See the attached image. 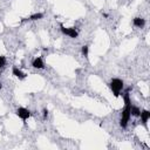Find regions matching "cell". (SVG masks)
Instances as JSON below:
<instances>
[{
  "mask_svg": "<svg viewBox=\"0 0 150 150\" xmlns=\"http://www.w3.org/2000/svg\"><path fill=\"white\" fill-rule=\"evenodd\" d=\"M6 62H7V61H6V57H5L4 55H0V68L4 67V66L6 64Z\"/></svg>",
  "mask_w": 150,
  "mask_h": 150,
  "instance_id": "obj_12",
  "label": "cell"
},
{
  "mask_svg": "<svg viewBox=\"0 0 150 150\" xmlns=\"http://www.w3.org/2000/svg\"><path fill=\"white\" fill-rule=\"evenodd\" d=\"M47 116H48V109L45 108V109H42V117H43V120H46Z\"/></svg>",
  "mask_w": 150,
  "mask_h": 150,
  "instance_id": "obj_13",
  "label": "cell"
},
{
  "mask_svg": "<svg viewBox=\"0 0 150 150\" xmlns=\"http://www.w3.org/2000/svg\"><path fill=\"white\" fill-rule=\"evenodd\" d=\"M60 27H61L62 34L69 36L70 39H76V38L79 36V32H77V29H76L75 27H64L62 23L60 25Z\"/></svg>",
  "mask_w": 150,
  "mask_h": 150,
  "instance_id": "obj_3",
  "label": "cell"
},
{
  "mask_svg": "<svg viewBox=\"0 0 150 150\" xmlns=\"http://www.w3.org/2000/svg\"><path fill=\"white\" fill-rule=\"evenodd\" d=\"M43 18V14L42 13H34L32 14L29 18H26V19H22V21H27V20H30V21H36V20H40Z\"/></svg>",
  "mask_w": 150,
  "mask_h": 150,
  "instance_id": "obj_9",
  "label": "cell"
},
{
  "mask_svg": "<svg viewBox=\"0 0 150 150\" xmlns=\"http://www.w3.org/2000/svg\"><path fill=\"white\" fill-rule=\"evenodd\" d=\"M132 25H134L135 27H137V28H142V27H144V25H145V19L139 18V16H136V18H134V20H132Z\"/></svg>",
  "mask_w": 150,
  "mask_h": 150,
  "instance_id": "obj_8",
  "label": "cell"
},
{
  "mask_svg": "<svg viewBox=\"0 0 150 150\" xmlns=\"http://www.w3.org/2000/svg\"><path fill=\"white\" fill-rule=\"evenodd\" d=\"M15 114H16V116H18L19 118H21V120L23 121V123H26V121L30 117V110L27 109V108H25V107H19V108L16 109Z\"/></svg>",
  "mask_w": 150,
  "mask_h": 150,
  "instance_id": "obj_4",
  "label": "cell"
},
{
  "mask_svg": "<svg viewBox=\"0 0 150 150\" xmlns=\"http://www.w3.org/2000/svg\"><path fill=\"white\" fill-rule=\"evenodd\" d=\"M139 117H141V120H142V123L146 127V123H148V121L150 120V111H149V110H146V109L141 110Z\"/></svg>",
  "mask_w": 150,
  "mask_h": 150,
  "instance_id": "obj_7",
  "label": "cell"
},
{
  "mask_svg": "<svg viewBox=\"0 0 150 150\" xmlns=\"http://www.w3.org/2000/svg\"><path fill=\"white\" fill-rule=\"evenodd\" d=\"M12 74H13L16 79H19V80H25V79L27 77V75H26L21 69H19L16 66H14V67L12 68Z\"/></svg>",
  "mask_w": 150,
  "mask_h": 150,
  "instance_id": "obj_5",
  "label": "cell"
},
{
  "mask_svg": "<svg viewBox=\"0 0 150 150\" xmlns=\"http://www.w3.org/2000/svg\"><path fill=\"white\" fill-rule=\"evenodd\" d=\"M1 88H2V83L0 82V89H1Z\"/></svg>",
  "mask_w": 150,
  "mask_h": 150,
  "instance_id": "obj_14",
  "label": "cell"
},
{
  "mask_svg": "<svg viewBox=\"0 0 150 150\" xmlns=\"http://www.w3.org/2000/svg\"><path fill=\"white\" fill-rule=\"evenodd\" d=\"M32 66H33V68H35V69H43V68H45V63H43L42 57H40V56L35 57V59L33 60V62H32Z\"/></svg>",
  "mask_w": 150,
  "mask_h": 150,
  "instance_id": "obj_6",
  "label": "cell"
},
{
  "mask_svg": "<svg viewBox=\"0 0 150 150\" xmlns=\"http://www.w3.org/2000/svg\"><path fill=\"white\" fill-rule=\"evenodd\" d=\"M0 73H1V68H0Z\"/></svg>",
  "mask_w": 150,
  "mask_h": 150,
  "instance_id": "obj_15",
  "label": "cell"
},
{
  "mask_svg": "<svg viewBox=\"0 0 150 150\" xmlns=\"http://www.w3.org/2000/svg\"><path fill=\"white\" fill-rule=\"evenodd\" d=\"M123 101H124V108L121 112V118H120V125L124 129L127 128L128 125V122L131 117V114H130V108H131V100H130V96H129V93L125 91L123 94Z\"/></svg>",
  "mask_w": 150,
  "mask_h": 150,
  "instance_id": "obj_1",
  "label": "cell"
},
{
  "mask_svg": "<svg viewBox=\"0 0 150 150\" xmlns=\"http://www.w3.org/2000/svg\"><path fill=\"white\" fill-rule=\"evenodd\" d=\"M130 114H131V116H134V117H139L141 109H139L138 107H136V105H132V104H131V108H130Z\"/></svg>",
  "mask_w": 150,
  "mask_h": 150,
  "instance_id": "obj_10",
  "label": "cell"
},
{
  "mask_svg": "<svg viewBox=\"0 0 150 150\" xmlns=\"http://www.w3.org/2000/svg\"><path fill=\"white\" fill-rule=\"evenodd\" d=\"M81 53H82V55H83L84 57H88V54H89V47H88L87 45L82 46V48H81Z\"/></svg>",
  "mask_w": 150,
  "mask_h": 150,
  "instance_id": "obj_11",
  "label": "cell"
},
{
  "mask_svg": "<svg viewBox=\"0 0 150 150\" xmlns=\"http://www.w3.org/2000/svg\"><path fill=\"white\" fill-rule=\"evenodd\" d=\"M109 86H110V89H111L114 96H115V97H118V96L121 95L123 88H124V82H123L121 79L115 77V79H112V80L110 81Z\"/></svg>",
  "mask_w": 150,
  "mask_h": 150,
  "instance_id": "obj_2",
  "label": "cell"
}]
</instances>
